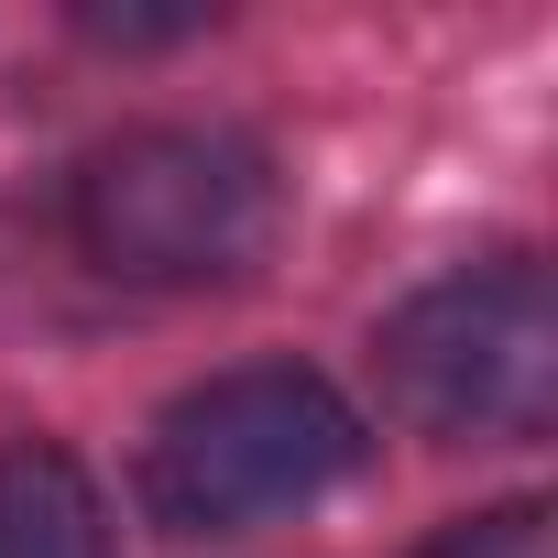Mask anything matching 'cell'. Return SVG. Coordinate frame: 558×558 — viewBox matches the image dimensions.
<instances>
[{"label":"cell","instance_id":"6da1fadb","mask_svg":"<svg viewBox=\"0 0 558 558\" xmlns=\"http://www.w3.org/2000/svg\"><path fill=\"white\" fill-rule=\"evenodd\" d=\"M362 405L307 362H241L175 395L143 438V504L175 536H241L263 514H296L362 471Z\"/></svg>","mask_w":558,"mask_h":558},{"label":"cell","instance_id":"7a4b0ae2","mask_svg":"<svg viewBox=\"0 0 558 558\" xmlns=\"http://www.w3.org/2000/svg\"><path fill=\"white\" fill-rule=\"evenodd\" d=\"M77 252L121 286H230V274L263 263L274 219H286V186H274L263 143L241 132H121L77 165Z\"/></svg>","mask_w":558,"mask_h":558},{"label":"cell","instance_id":"3957f363","mask_svg":"<svg viewBox=\"0 0 558 558\" xmlns=\"http://www.w3.org/2000/svg\"><path fill=\"white\" fill-rule=\"evenodd\" d=\"M373 362H384V405L416 438H547L558 296L536 263H460L384 318Z\"/></svg>","mask_w":558,"mask_h":558},{"label":"cell","instance_id":"277c9868","mask_svg":"<svg viewBox=\"0 0 558 558\" xmlns=\"http://www.w3.org/2000/svg\"><path fill=\"white\" fill-rule=\"evenodd\" d=\"M0 558H110L99 482L56 438H12L0 449Z\"/></svg>","mask_w":558,"mask_h":558},{"label":"cell","instance_id":"5b68a950","mask_svg":"<svg viewBox=\"0 0 558 558\" xmlns=\"http://www.w3.org/2000/svg\"><path fill=\"white\" fill-rule=\"evenodd\" d=\"M416 558H558V525H547V504H493V514H460L449 536H427Z\"/></svg>","mask_w":558,"mask_h":558},{"label":"cell","instance_id":"8992f818","mask_svg":"<svg viewBox=\"0 0 558 558\" xmlns=\"http://www.w3.org/2000/svg\"><path fill=\"white\" fill-rule=\"evenodd\" d=\"M99 45H175V34H197L208 12H77Z\"/></svg>","mask_w":558,"mask_h":558}]
</instances>
